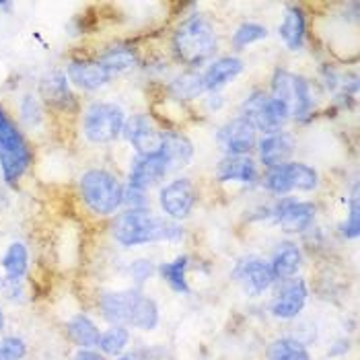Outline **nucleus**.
<instances>
[{
    "label": "nucleus",
    "instance_id": "f257e3e1",
    "mask_svg": "<svg viewBox=\"0 0 360 360\" xmlns=\"http://www.w3.org/2000/svg\"><path fill=\"white\" fill-rule=\"evenodd\" d=\"M113 239L124 248H136L153 241L163 239H179L181 229L175 222L153 217L148 208H128L126 212H120L111 224Z\"/></svg>",
    "mask_w": 360,
    "mask_h": 360
},
{
    "label": "nucleus",
    "instance_id": "7c9ffc66",
    "mask_svg": "<svg viewBox=\"0 0 360 360\" xmlns=\"http://www.w3.org/2000/svg\"><path fill=\"white\" fill-rule=\"evenodd\" d=\"M202 91H204L202 75L195 72H186L169 84V93L177 99H194Z\"/></svg>",
    "mask_w": 360,
    "mask_h": 360
},
{
    "label": "nucleus",
    "instance_id": "ea45409f",
    "mask_svg": "<svg viewBox=\"0 0 360 360\" xmlns=\"http://www.w3.org/2000/svg\"><path fill=\"white\" fill-rule=\"evenodd\" d=\"M348 348H350V346H348V342L340 340V342H335V346L330 350V356H340V354L348 352Z\"/></svg>",
    "mask_w": 360,
    "mask_h": 360
},
{
    "label": "nucleus",
    "instance_id": "9d476101",
    "mask_svg": "<svg viewBox=\"0 0 360 360\" xmlns=\"http://www.w3.org/2000/svg\"><path fill=\"white\" fill-rule=\"evenodd\" d=\"M159 202H161V208L169 219H173V221L188 219L190 212L194 210L195 202H198L194 184L190 179H184V177L173 179L171 184H167L161 190Z\"/></svg>",
    "mask_w": 360,
    "mask_h": 360
},
{
    "label": "nucleus",
    "instance_id": "c756f323",
    "mask_svg": "<svg viewBox=\"0 0 360 360\" xmlns=\"http://www.w3.org/2000/svg\"><path fill=\"white\" fill-rule=\"evenodd\" d=\"M159 323V309L157 303L144 295L136 297V303L132 309V315H130V326L139 328V330H155Z\"/></svg>",
    "mask_w": 360,
    "mask_h": 360
},
{
    "label": "nucleus",
    "instance_id": "c9c22d12",
    "mask_svg": "<svg viewBox=\"0 0 360 360\" xmlns=\"http://www.w3.org/2000/svg\"><path fill=\"white\" fill-rule=\"evenodd\" d=\"M342 233L346 235V239H356L360 233V206L356 188H354V194L350 198V212H348V221L342 226Z\"/></svg>",
    "mask_w": 360,
    "mask_h": 360
},
{
    "label": "nucleus",
    "instance_id": "37998d69",
    "mask_svg": "<svg viewBox=\"0 0 360 360\" xmlns=\"http://www.w3.org/2000/svg\"><path fill=\"white\" fill-rule=\"evenodd\" d=\"M117 360H139L136 356H122V359H117Z\"/></svg>",
    "mask_w": 360,
    "mask_h": 360
},
{
    "label": "nucleus",
    "instance_id": "9b49d317",
    "mask_svg": "<svg viewBox=\"0 0 360 360\" xmlns=\"http://www.w3.org/2000/svg\"><path fill=\"white\" fill-rule=\"evenodd\" d=\"M122 134L134 146L136 155H155L161 150L163 144V130H159L153 124V120L144 113H136L130 120H126Z\"/></svg>",
    "mask_w": 360,
    "mask_h": 360
},
{
    "label": "nucleus",
    "instance_id": "5701e85b",
    "mask_svg": "<svg viewBox=\"0 0 360 360\" xmlns=\"http://www.w3.org/2000/svg\"><path fill=\"white\" fill-rule=\"evenodd\" d=\"M161 150L167 155V161L171 165V171H175L179 167H186L192 161V157H194L192 142L186 139L184 134H177V132H163Z\"/></svg>",
    "mask_w": 360,
    "mask_h": 360
},
{
    "label": "nucleus",
    "instance_id": "79ce46f5",
    "mask_svg": "<svg viewBox=\"0 0 360 360\" xmlns=\"http://www.w3.org/2000/svg\"><path fill=\"white\" fill-rule=\"evenodd\" d=\"M4 328V315H2V311H0V330Z\"/></svg>",
    "mask_w": 360,
    "mask_h": 360
},
{
    "label": "nucleus",
    "instance_id": "e433bc0d",
    "mask_svg": "<svg viewBox=\"0 0 360 360\" xmlns=\"http://www.w3.org/2000/svg\"><path fill=\"white\" fill-rule=\"evenodd\" d=\"M124 204H128V206H132V208H146V204H148L146 192L126 186V188H124Z\"/></svg>",
    "mask_w": 360,
    "mask_h": 360
},
{
    "label": "nucleus",
    "instance_id": "aec40b11",
    "mask_svg": "<svg viewBox=\"0 0 360 360\" xmlns=\"http://www.w3.org/2000/svg\"><path fill=\"white\" fill-rule=\"evenodd\" d=\"M217 177L219 181H239V184H255L259 179L255 161L241 155V157H224L217 167Z\"/></svg>",
    "mask_w": 360,
    "mask_h": 360
},
{
    "label": "nucleus",
    "instance_id": "20e7f679",
    "mask_svg": "<svg viewBox=\"0 0 360 360\" xmlns=\"http://www.w3.org/2000/svg\"><path fill=\"white\" fill-rule=\"evenodd\" d=\"M79 190L86 208L99 217L113 214L124 204L122 184L105 169H89L86 173H83Z\"/></svg>",
    "mask_w": 360,
    "mask_h": 360
},
{
    "label": "nucleus",
    "instance_id": "f3484780",
    "mask_svg": "<svg viewBox=\"0 0 360 360\" xmlns=\"http://www.w3.org/2000/svg\"><path fill=\"white\" fill-rule=\"evenodd\" d=\"M139 290H124V292H105L99 301L103 317L113 326H130V315L136 303Z\"/></svg>",
    "mask_w": 360,
    "mask_h": 360
},
{
    "label": "nucleus",
    "instance_id": "a878e982",
    "mask_svg": "<svg viewBox=\"0 0 360 360\" xmlns=\"http://www.w3.org/2000/svg\"><path fill=\"white\" fill-rule=\"evenodd\" d=\"M66 332H68V338L79 346V348H95L99 346V340H101V333L95 328V323L84 317V315H77L68 321L66 326Z\"/></svg>",
    "mask_w": 360,
    "mask_h": 360
},
{
    "label": "nucleus",
    "instance_id": "4c0bfd02",
    "mask_svg": "<svg viewBox=\"0 0 360 360\" xmlns=\"http://www.w3.org/2000/svg\"><path fill=\"white\" fill-rule=\"evenodd\" d=\"M153 274V266H150V262H146V259H139V262H134L132 264V276H134V282L136 284H142L146 278Z\"/></svg>",
    "mask_w": 360,
    "mask_h": 360
},
{
    "label": "nucleus",
    "instance_id": "cd10ccee",
    "mask_svg": "<svg viewBox=\"0 0 360 360\" xmlns=\"http://www.w3.org/2000/svg\"><path fill=\"white\" fill-rule=\"evenodd\" d=\"M29 264L27 248L23 243H11L6 253L2 255V270L6 280H19L25 276Z\"/></svg>",
    "mask_w": 360,
    "mask_h": 360
},
{
    "label": "nucleus",
    "instance_id": "2eb2a0df",
    "mask_svg": "<svg viewBox=\"0 0 360 360\" xmlns=\"http://www.w3.org/2000/svg\"><path fill=\"white\" fill-rule=\"evenodd\" d=\"M235 278H237V282L243 286V290L250 297L262 295L274 282V274H272L270 264H266L262 259H245V262H241L239 268L235 270Z\"/></svg>",
    "mask_w": 360,
    "mask_h": 360
},
{
    "label": "nucleus",
    "instance_id": "4be33fe9",
    "mask_svg": "<svg viewBox=\"0 0 360 360\" xmlns=\"http://www.w3.org/2000/svg\"><path fill=\"white\" fill-rule=\"evenodd\" d=\"M278 33H280V37H282V41L286 44L288 50H292V52L303 50L307 35L305 13L299 6H288Z\"/></svg>",
    "mask_w": 360,
    "mask_h": 360
},
{
    "label": "nucleus",
    "instance_id": "bb28decb",
    "mask_svg": "<svg viewBox=\"0 0 360 360\" xmlns=\"http://www.w3.org/2000/svg\"><path fill=\"white\" fill-rule=\"evenodd\" d=\"M266 359L268 360H311L309 350L305 344H301L295 338H280L274 340L268 350H266Z\"/></svg>",
    "mask_w": 360,
    "mask_h": 360
},
{
    "label": "nucleus",
    "instance_id": "f8f14e48",
    "mask_svg": "<svg viewBox=\"0 0 360 360\" xmlns=\"http://www.w3.org/2000/svg\"><path fill=\"white\" fill-rule=\"evenodd\" d=\"M167 173H171V165L167 161V155L163 150L155 155H136L130 167V177L128 186L136 188L142 192H148L153 186H157Z\"/></svg>",
    "mask_w": 360,
    "mask_h": 360
},
{
    "label": "nucleus",
    "instance_id": "72a5a7b5",
    "mask_svg": "<svg viewBox=\"0 0 360 360\" xmlns=\"http://www.w3.org/2000/svg\"><path fill=\"white\" fill-rule=\"evenodd\" d=\"M19 111H21V120L27 124V126H39L41 120H44V110L37 101V97L33 95H25L19 103Z\"/></svg>",
    "mask_w": 360,
    "mask_h": 360
},
{
    "label": "nucleus",
    "instance_id": "a211bd4d",
    "mask_svg": "<svg viewBox=\"0 0 360 360\" xmlns=\"http://www.w3.org/2000/svg\"><path fill=\"white\" fill-rule=\"evenodd\" d=\"M257 148H259L262 163L268 169H274V167L288 163V159L295 150V140L286 132H276V134H270V136H264L259 140Z\"/></svg>",
    "mask_w": 360,
    "mask_h": 360
},
{
    "label": "nucleus",
    "instance_id": "ddd939ff",
    "mask_svg": "<svg viewBox=\"0 0 360 360\" xmlns=\"http://www.w3.org/2000/svg\"><path fill=\"white\" fill-rule=\"evenodd\" d=\"M315 206L311 202H299L295 198H282L272 208V217L286 233H303L315 221Z\"/></svg>",
    "mask_w": 360,
    "mask_h": 360
},
{
    "label": "nucleus",
    "instance_id": "2f4dec72",
    "mask_svg": "<svg viewBox=\"0 0 360 360\" xmlns=\"http://www.w3.org/2000/svg\"><path fill=\"white\" fill-rule=\"evenodd\" d=\"M128 340H130V332L124 328V326H113L111 330L105 333H101V340H99V348L110 354V356H117L122 354V350L128 346Z\"/></svg>",
    "mask_w": 360,
    "mask_h": 360
},
{
    "label": "nucleus",
    "instance_id": "58836bf2",
    "mask_svg": "<svg viewBox=\"0 0 360 360\" xmlns=\"http://www.w3.org/2000/svg\"><path fill=\"white\" fill-rule=\"evenodd\" d=\"M75 360H105L101 354H97V352H93V350H86V348H81L79 352H77V356Z\"/></svg>",
    "mask_w": 360,
    "mask_h": 360
},
{
    "label": "nucleus",
    "instance_id": "4468645a",
    "mask_svg": "<svg viewBox=\"0 0 360 360\" xmlns=\"http://www.w3.org/2000/svg\"><path fill=\"white\" fill-rule=\"evenodd\" d=\"M39 95L41 99L58 111L64 113H72L79 110L77 97L72 95L70 86H68V77L60 70H54L50 75H46L39 83Z\"/></svg>",
    "mask_w": 360,
    "mask_h": 360
},
{
    "label": "nucleus",
    "instance_id": "c85d7f7f",
    "mask_svg": "<svg viewBox=\"0 0 360 360\" xmlns=\"http://www.w3.org/2000/svg\"><path fill=\"white\" fill-rule=\"evenodd\" d=\"M190 266V257H177L173 262H165L159 266V274L163 276L167 284L175 290V292H184L188 295L190 292V286H188V280H186V270Z\"/></svg>",
    "mask_w": 360,
    "mask_h": 360
},
{
    "label": "nucleus",
    "instance_id": "b1692460",
    "mask_svg": "<svg viewBox=\"0 0 360 360\" xmlns=\"http://www.w3.org/2000/svg\"><path fill=\"white\" fill-rule=\"evenodd\" d=\"M301 262H303V255L295 243H280L270 264L274 280H286V278L295 276L297 270L301 268Z\"/></svg>",
    "mask_w": 360,
    "mask_h": 360
},
{
    "label": "nucleus",
    "instance_id": "393cba45",
    "mask_svg": "<svg viewBox=\"0 0 360 360\" xmlns=\"http://www.w3.org/2000/svg\"><path fill=\"white\" fill-rule=\"evenodd\" d=\"M97 64L113 79L115 75L132 70L139 64V56H136V52L132 48L117 46V48H110L108 52H103V54L99 56Z\"/></svg>",
    "mask_w": 360,
    "mask_h": 360
},
{
    "label": "nucleus",
    "instance_id": "dca6fc26",
    "mask_svg": "<svg viewBox=\"0 0 360 360\" xmlns=\"http://www.w3.org/2000/svg\"><path fill=\"white\" fill-rule=\"evenodd\" d=\"M307 284L299 278L288 284L278 292V297L272 301V313L280 319H292L297 317L307 303Z\"/></svg>",
    "mask_w": 360,
    "mask_h": 360
},
{
    "label": "nucleus",
    "instance_id": "0eeeda50",
    "mask_svg": "<svg viewBox=\"0 0 360 360\" xmlns=\"http://www.w3.org/2000/svg\"><path fill=\"white\" fill-rule=\"evenodd\" d=\"M243 117H248L253 128L264 132L266 136L282 132L284 124L290 117V111L284 103H280L272 95L266 93H253L241 108Z\"/></svg>",
    "mask_w": 360,
    "mask_h": 360
},
{
    "label": "nucleus",
    "instance_id": "f03ea898",
    "mask_svg": "<svg viewBox=\"0 0 360 360\" xmlns=\"http://www.w3.org/2000/svg\"><path fill=\"white\" fill-rule=\"evenodd\" d=\"M219 48V39L210 21L202 15L186 19L173 35L175 56L188 66H202L208 62Z\"/></svg>",
    "mask_w": 360,
    "mask_h": 360
},
{
    "label": "nucleus",
    "instance_id": "a19ab883",
    "mask_svg": "<svg viewBox=\"0 0 360 360\" xmlns=\"http://www.w3.org/2000/svg\"><path fill=\"white\" fill-rule=\"evenodd\" d=\"M0 11L11 13V11H13V2H8V0H0Z\"/></svg>",
    "mask_w": 360,
    "mask_h": 360
},
{
    "label": "nucleus",
    "instance_id": "f704fd0d",
    "mask_svg": "<svg viewBox=\"0 0 360 360\" xmlns=\"http://www.w3.org/2000/svg\"><path fill=\"white\" fill-rule=\"evenodd\" d=\"M27 354V346L21 338L0 340V360H21Z\"/></svg>",
    "mask_w": 360,
    "mask_h": 360
},
{
    "label": "nucleus",
    "instance_id": "c03bdc74",
    "mask_svg": "<svg viewBox=\"0 0 360 360\" xmlns=\"http://www.w3.org/2000/svg\"><path fill=\"white\" fill-rule=\"evenodd\" d=\"M0 286H2V284H0Z\"/></svg>",
    "mask_w": 360,
    "mask_h": 360
},
{
    "label": "nucleus",
    "instance_id": "39448f33",
    "mask_svg": "<svg viewBox=\"0 0 360 360\" xmlns=\"http://www.w3.org/2000/svg\"><path fill=\"white\" fill-rule=\"evenodd\" d=\"M272 97L284 103L290 115L305 122L315 110V91L305 77L290 75L286 70H276L272 79Z\"/></svg>",
    "mask_w": 360,
    "mask_h": 360
},
{
    "label": "nucleus",
    "instance_id": "473e14b6",
    "mask_svg": "<svg viewBox=\"0 0 360 360\" xmlns=\"http://www.w3.org/2000/svg\"><path fill=\"white\" fill-rule=\"evenodd\" d=\"M266 35H268V31H266L264 25H257V23H243L241 27L235 31V35H233V48H235V50H243V48L251 46V44L264 39Z\"/></svg>",
    "mask_w": 360,
    "mask_h": 360
},
{
    "label": "nucleus",
    "instance_id": "7ed1b4c3",
    "mask_svg": "<svg viewBox=\"0 0 360 360\" xmlns=\"http://www.w3.org/2000/svg\"><path fill=\"white\" fill-rule=\"evenodd\" d=\"M33 161V153L27 139L19 130L17 122L0 108V171L8 186H17V181L25 175Z\"/></svg>",
    "mask_w": 360,
    "mask_h": 360
},
{
    "label": "nucleus",
    "instance_id": "1a4fd4ad",
    "mask_svg": "<svg viewBox=\"0 0 360 360\" xmlns=\"http://www.w3.org/2000/svg\"><path fill=\"white\" fill-rule=\"evenodd\" d=\"M255 128L248 117H235L226 122L217 134V142L226 157H241L251 153L257 146Z\"/></svg>",
    "mask_w": 360,
    "mask_h": 360
},
{
    "label": "nucleus",
    "instance_id": "6e6552de",
    "mask_svg": "<svg viewBox=\"0 0 360 360\" xmlns=\"http://www.w3.org/2000/svg\"><path fill=\"white\" fill-rule=\"evenodd\" d=\"M319 184V175L313 167L305 163H284V165L268 169L264 175V186L272 194L284 195L292 190L311 192Z\"/></svg>",
    "mask_w": 360,
    "mask_h": 360
},
{
    "label": "nucleus",
    "instance_id": "423d86ee",
    "mask_svg": "<svg viewBox=\"0 0 360 360\" xmlns=\"http://www.w3.org/2000/svg\"><path fill=\"white\" fill-rule=\"evenodd\" d=\"M126 124L124 110L115 103H93L89 105L83 115L84 139L93 144H108L122 134Z\"/></svg>",
    "mask_w": 360,
    "mask_h": 360
},
{
    "label": "nucleus",
    "instance_id": "6ab92c4d",
    "mask_svg": "<svg viewBox=\"0 0 360 360\" xmlns=\"http://www.w3.org/2000/svg\"><path fill=\"white\" fill-rule=\"evenodd\" d=\"M66 75L70 83L77 84L83 91H97L111 81L110 75L97 62H91V60H72L68 64Z\"/></svg>",
    "mask_w": 360,
    "mask_h": 360
},
{
    "label": "nucleus",
    "instance_id": "412c9836",
    "mask_svg": "<svg viewBox=\"0 0 360 360\" xmlns=\"http://www.w3.org/2000/svg\"><path fill=\"white\" fill-rule=\"evenodd\" d=\"M243 72V62L239 58H221L208 66L202 75L204 91H219Z\"/></svg>",
    "mask_w": 360,
    "mask_h": 360
}]
</instances>
